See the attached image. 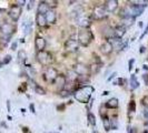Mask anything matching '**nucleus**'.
<instances>
[{"mask_svg": "<svg viewBox=\"0 0 148 133\" xmlns=\"http://www.w3.org/2000/svg\"><path fill=\"white\" fill-rule=\"evenodd\" d=\"M94 92V88L91 86H84L82 88L77 89L75 91V99L82 103H87L91 96V93Z\"/></svg>", "mask_w": 148, "mask_h": 133, "instance_id": "f257e3e1", "label": "nucleus"}, {"mask_svg": "<svg viewBox=\"0 0 148 133\" xmlns=\"http://www.w3.org/2000/svg\"><path fill=\"white\" fill-rule=\"evenodd\" d=\"M94 36H92V32L89 29H82L78 32V43L82 45V47H87L90 44V42L92 41Z\"/></svg>", "mask_w": 148, "mask_h": 133, "instance_id": "f03ea898", "label": "nucleus"}, {"mask_svg": "<svg viewBox=\"0 0 148 133\" xmlns=\"http://www.w3.org/2000/svg\"><path fill=\"white\" fill-rule=\"evenodd\" d=\"M37 60L38 62L42 66H49L52 62V56L51 53H49L48 51H39L37 53Z\"/></svg>", "mask_w": 148, "mask_h": 133, "instance_id": "7ed1b4c3", "label": "nucleus"}, {"mask_svg": "<svg viewBox=\"0 0 148 133\" xmlns=\"http://www.w3.org/2000/svg\"><path fill=\"white\" fill-rule=\"evenodd\" d=\"M58 75H59V74H58V71H57L55 68H52V66H48V68L46 69V71L44 72L45 80L47 82H50V83H53Z\"/></svg>", "mask_w": 148, "mask_h": 133, "instance_id": "20e7f679", "label": "nucleus"}, {"mask_svg": "<svg viewBox=\"0 0 148 133\" xmlns=\"http://www.w3.org/2000/svg\"><path fill=\"white\" fill-rule=\"evenodd\" d=\"M76 22L79 27H82V29H88L91 24V18L88 15H79L76 17Z\"/></svg>", "mask_w": 148, "mask_h": 133, "instance_id": "39448f33", "label": "nucleus"}, {"mask_svg": "<svg viewBox=\"0 0 148 133\" xmlns=\"http://www.w3.org/2000/svg\"><path fill=\"white\" fill-rule=\"evenodd\" d=\"M108 15V12L106 11L104 5H98L94 8V11H92V18L96 19V20H101L106 18Z\"/></svg>", "mask_w": 148, "mask_h": 133, "instance_id": "423d86ee", "label": "nucleus"}, {"mask_svg": "<svg viewBox=\"0 0 148 133\" xmlns=\"http://www.w3.org/2000/svg\"><path fill=\"white\" fill-rule=\"evenodd\" d=\"M16 31V27L12 23H9V22H5L0 26V32L2 35H5L6 37H10L14 32Z\"/></svg>", "mask_w": 148, "mask_h": 133, "instance_id": "0eeeda50", "label": "nucleus"}, {"mask_svg": "<svg viewBox=\"0 0 148 133\" xmlns=\"http://www.w3.org/2000/svg\"><path fill=\"white\" fill-rule=\"evenodd\" d=\"M110 44L112 45V49L114 50H116V51H120L121 49H124V50H126L127 48V43L124 44V41H123V39H118V38L114 37L109 39L108 40Z\"/></svg>", "mask_w": 148, "mask_h": 133, "instance_id": "6e6552de", "label": "nucleus"}, {"mask_svg": "<svg viewBox=\"0 0 148 133\" xmlns=\"http://www.w3.org/2000/svg\"><path fill=\"white\" fill-rule=\"evenodd\" d=\"M8 15L9 17L14 20V21H18L20 16H21V7H19L18 5H14L11 6L9 11H8Z\"/></svg>", "mask_w": 148, "mask_h": 133, "instance_id": "1a4fd4ad", "label": "nucleus"}, {"mask_svg": "<svg viewBox=\"0 0 148 133\" xmlns=\"http://www.w3.org/2000/svg\"><path fill=\"white\" fill-rule=\"evenodd\" d=\"M74 71L79 77H87L89 74V72H90L89 66H87L86 64H82V63H77L74 66Z\"/></svg>", "mask_w": 148, "mask_h": 133, "instance_id": "9d476101", "label": "nucleus"}, {"mask_svg": "<svg viewBox=\"0 0 148 133\" xmlns=\"http://www.w3.org/2000/svg\"><path fill=\"white\" fill-rule=\"evenodd\" d=\"M79 48V43L76 39H69L65 42V49L68 52H76Z\"/></svg>", "mask_w": 148, "mask_h": 133, "instance_id": "9b49d317", "label": "nucleus"}, {"mask_svg": "<svg viewBox=\"0 0 148 133\" xmlns=\"http://www.w3.org/2000/svg\"><path fill=\"white\" fill-rule=\"evenodd\" d=\"M104 7L107 12H114L118 8V1L117 0H107V1H105Z\"/></svg>", "mask_w": 148, "mask_h": 133, "instance_id": "f8f14e48", "label": "nucleus"}, {"mask_svg": "<svg viewBox=\"0 0 148 133\" xmlns=\"http://www.w3.org/2000/svg\"><path fill=\"white\" fill-rule=\"evenodd\" d=\"M53 84L57 87V89H59L60 91H61V90H64L65 87H66V84H67L66 77H65V75H62V74H59V75L57 77V79L55 80Z\"/></svg>", "mask_w": 148, "mask_h": 133, "instance_id": "ddd939ff", "label": "nucleus"}, {"mask_svg": "<svg viewBox=\"0 0 148 133\" xmlns=\"http://www.w3.org/2000/svg\"><path fill=\"white\" fill-rule=\"evenodd\" d=\"M46 40H45L42 37H36L35 39V47H36V49H37V51H44L45 48H46Z\"/></svg>", "mask_w": 148, "mask_h": 133, "instance_id": "4468645a", "label": "nucleus"}, {"mask_svg": "<svg viewBox=\"0 0 148 133\" xmlns=\"http://www.w3.org/2000/svg\"><path fill=\"white\" fill-rule=\"evenodd\" d=\"M45 18H46V21L47 23H50V24H53L56 20H57V15H56V12H55V10H48L47 12H46V15H45Z\"/></svg>", "mask_w": 148, "mask_h": 133, "instance_id": "2eb2a0df", "label": "nucleus"}, {"mask_svg": "<svg viewBox=\"0 0 148 133\" xmlns=\"http://www.w3.org/2000/svg\"><path fill=\"white\" fill-rule=\"evenodd\" d=\"M112 45L110 44V42L109 41H105L104 43L100 45V51L103 52L104 54H106V56H108V54H110L111 52H112Z\"/></svg>", "mask_w": 148, "mask_h": 133, "instance_id": "dca6fc26", "label": "nucleus"}, {"mask_svg": "<svg viewBox=\"0 0 148 133\" xmlns=\"http://www.w3.org/2000/svg\"><path fill=\"white\" fill-rule=\"evenodd\" d=\"M48 10H50V8L47 5V2L46 1H40L39 5H38V9H37L38 15H46V12Z\"/></svg>", "mask_w": 148, "mask_h": 133, "instance_id": "f3484780", "label": "nucleus"}, {"mask_svg": "<svg viewBox=\"0 0 148 133\" xmlns=\"http://www.w3.org/2000/svg\"><path fill=\"white\" fill-rule=\"evenodd\" d=\"M114 33H115V37L116 38L121 39V38L126 35V28L119 24V26H117V27L114 29Z\"/></svg>", "mask_w": 148, "mask_h": 133, "instance_id": "a211bd4d", "label": "nucleus"}, {"mask_svg": "<svg viewBox=\"0 0 148 133\" xmlns=\"http://www.w3.org/2000/svg\"><path fill=\"white\" fill-rule=\"evenodd\" d=\"M134 22H135V18H133V17H124L120 20V26H123V27L126 28V27L133 26Z\"/></svg>", "mask_w": 148, "mask_h": 133, "instance_id": "6ab92c4d", "label": "nucleus"}, {"mask_svg": "<svg viewBox=\"0 0 148 133\" xmlns=\"http://www.w3.org/2000/svg\"><path fill=\"white\" fill-rule=\"evenodd\" d=\"M118 105H119V102L117 98H111V99H109L105 103V107L108 108V109H116V108H118Z\"/></svg>", "mask_w": 148, "mask_h": 133, "instance_id": "aec40b11", "label": "nucleus"}, {"mask_svg": "<svg viewBox=\"0 0 148 133\" xmlns=\"http://www.w3.org/2000/svg\"><path fill=\"white\" fill-rule=\"evenodd\" d=\"M65 77H66V80H68V81H70V82L77 81L78 78H79V75L76 73L74 70H68L67 75H65Z\"/></svg>", "mask_w": 148, "mask_h": 133, "instance_id": "412c9836", "label": "nucleus"}, {"mask_svg": "<svg viewBox=\"0 0 148 133\" xmlns=\"http://www.w3.org/2000/svg\"><path fill=\"white\" fill-rule=\"evenodd\" d=\"M129 5H133V6H137V7H144L146 8L148 6V1L147 0H132L128 2Z\"/></svg>", "mask_w": 148, "mask_h": 133, "instance_id": "4be33fe9", "label": "nucleus"}, {"mask_svg": "<svg viewBox=\"0 0 148 133\" xmlns=\"http://www.w3.org/2000/svg\"><path fill=\"white\" fill-rule=\"evenodd\" d=\"M36 22L39 27H46L47 26V21H46V18L45 15H36Z\"/></svg>", "mask_w": 148, "mask_h": 133, "instance_id": "5701e85b", "label": "nucleus"}, {"mask_svg": "<svg viewBox=\"0 0 148 133\" xmlns=\"http://www.w3.org/2000/svg\"><path fill=\"white\" fill-rule=\"evenodd\" d=\"M129 86H130V89H132V90H135V89H137L139 87V82H138V80H137V78H136L135 74H132V77H130Z\"/></svg>", "mask_w": 148, "mask_h": 133, "instance_id": "b1692460", "label": "nucleus"}, {"mask_svg": "<svg viewBox=\"0 0 148 133\" xmlns=\"http://www.w3.org/2000/svg\"><path fill=\"white\" fill-rule=\"evenodd\" d=\"M103 124H104V128L106 131H109L111 129V121L109 120V118L107 115L103 117Z\"/></svg>", "mask_w": 148, "mask_h": 133, "instance_id": "393cba45", "label": "nucleus"}, {"mask_svg": "<svg viewBox=\"0 0 148 133\" xmlns=\"http://www.w3.org/2000/svg\"><path fill=\"white\" fill-rule=\"evenodd\" d=\"M104 36L108 40L111 39V38L115 37V33H114V29L112 28H105V31H104Z\"/></svg>", "mask_w": 148, "mask_h": 133, "instance_id": "a878e982", "label": "nucleus"}, {"mask_svg": "<svg viewBox=\"0 0 148 133\" xmlns=\"http://www.w3.org/2000/svg\"><path fill=\"white\" fill-rule=\"evenodd\" d=\"M88 122L90 126H96V118H95V115H94L92 113H90V112L88 113Z\"/></svg>", "mask_w": 148, "mask_h": 133, "instance_id": "bb28decb", "label": "nucleus"}, {"mask_svg": "<svg viewBox=\"0 0 148 133\" xmlns=\"http://www.w3.org/2000/svg\"><path fill=\"white\" fill-rule=\"evenodd\" d=\"M35 92H36V93H38V94H40V96H45V94H46L45 89L41 88L39 84H36V86H35Z\"/></svg>", "mask_w": 148, "mask_h": 133, "instance_id": "cd10ccee", "label": "nucleus"}, {"mask_svg": "<svg viewBox=\"0 0 148 133\" xmlns=\"http://www.w3.org/2000/svg\"><path fill=\"white\" fill-rule=\"evenodd\" d=\"M31 29H32V23L29 21L27 24H25V35H29Z\"/></svg>", "mask_w": 148, "mask_h": 133, "instance_id": "c85d7f7f", "label": "nucleus"}, {"mask_svg": "<svg viewBox=\"0 0 148 133\" xmlns=\"http://www.w3.org/2000/svg\"><path fill=\"white\" fill-rule=\"evenodd\" d=\"M18 59H19V62L25 61V59H26V52L23 51V50L19 51V53H18Z\"/></svg>", "mask_w": 148, "mask_h": 133, "instance_id": "c756f323", "label": "nucleus"}, {"mask_svg": "<svg viewBox=\"0 0 148 133\" xmlns=\"http://www.w3.org/2000/svg\"><path fill=\"white\" fill-rule=\"evenodd\" d=\"M71 94V91L70 90H61L60 91V96H62V98H67V96H69Z\"/></svg>", "mask_w": 148, "mask_h": 133, "instance_id": "7c9ffc66", "label": "nucleus"}, {"mask_svg": "<svg viewBox=\"0 0 148 133\" xmlns=\"http://www.w3.org/2000/svg\"><path fill=\"white\" fill-rule=\"evenodd\" d=\"M46 2H47V5L49 6L50 9L51 8H56L58 6V1H52V0H50V1H46Z\"/></svg>", "mask_w": 148, "mask_h": 133, "instance_id": "2f4dec72", "label": "nucleus"}, {"mask_svg": "<svg viewBox=\"0 0 148 133\" xmlns=\"http://www.w3.org/2000/svg\"><path fill=\"white\" fill-rule=\"evenodd\" d=\"M141 103H143V105L145 107V109H146V108H148V96H144V98H143Z\"/></svg>", "mask_w": 148, "mask_h": 133, "instance_id": "473e14b6", "label": "nucleus"}, {"mask_svg": "<svg viewBox=\"0 0 148 133\" xmlns=\"http://www.w3.org/2000/svg\"><path fill=\"white\" fill-rule=\"evenodd\" d=\"M136 105H135V101H130V104H129V111H132V113H134L135 112V108Z\"/></svg>", "mask_w": 148, "mask_h": 133, "instance_id": "72a5a7b5", "label": "nucleus"}, {"mask_svg": "<svg viewBox=\"0 0 148 133\" xmlns=\"http://www.w3.org/2000/svg\"><path fill=\"white\" fill-rule=\"evenodd\" d=\"M134 63H135V59H132L129 61V63H128V70L129 71H132L134 68Z\"/></svg>", "mask_w": 148, "mask_h": 133, "instance_id": "f704fd0d", "label": "nucleus"}, {"mask_svg": "<svg viewBox=\"0 0 148 133\" xmlns=\"http://www.w3.org/2000/svg\"><path fill=\"white\" fill-rule=\"evenodd\" d=\"M16 3H17V5H18L19 7H21V6H23V5L26 3V1H25V0H20V1H17Z\"/></svg>", "mask_w": 148, "mask_h": 133, "instance_id": "c9c22d12", "label": "nucleus"}, {"mask_svg": "<svg viewBox=\"0 0 148 133\" xmlns=\"http://www.w3.org/2000/svg\"><path fill=\"white\" fill-rule=\"evenodd\" d=\"M116 75H117V72H114V73L111 74L110 77H109V78H108V79H107V81H110L111 79H114V78H115V77H116Z\"/></svg>", "mask_w": 148, "mask_h": 133, "instance_id": "e433bc0d", "label": "nucleus"}, {"mask_svg": "<svg viewBox=\"0 0 148 133\" xmlns=\"http://www.w3.org/2000/svg\"><path fill=\"white\" fill-rule=\"evenodd\" d=\"M10 60H11V57H10V56H7V57L5 58V60H3V63H8Z\"/></svg>", "mask_w": 148, "mask_h": 133, "instance_id": "4c0bfd02", "label": "nucleus"}, {"mask_svg": "<svg viewBox=\"0 0 148 133\" xmlns=\"http://www.w3.org/2000/svg\"><path fill=\"white\" fill-rule=\"evenodd\" d=\"M147 32H148V24H147V27H146V30H145V31H144V33H143V35H141L140 39H143V38H144V36H145V35H146V33H147Z\"/></svg>", "mask_w": 148, "mask_h": 133, "instance_id": "58836bf2", "label": "nucleus"}, {"mask_svg": "<svg viewBox=\"0 0 148 133\" xmlns=\"http://www.w3.org/2000/svg\"><path fill=\"white\" fill-rule=\"evenodd\" d=\"M30 110H31V112H34V113L36 112V111H35V105H34V104H30Z\"/></svg>", "mask_w": 148, "mask_h": 133, "instance_id": "ea45409f", "label": "nucleus"}, {"mask_svg": "<svg viewBox=\"0 0 148 133\" xmlns=\"http://www.w3.org/2000/svg\"><path fill=\"white\" fill-rule=\"evenodd\" d=\"M144 114H145V117L148 119V108H146V109H145V112H144Z\"/></svg>", "mask_w": 148, "mask_h": 133, "instance_id": "a19ab883", "label": "nucleus"}, {"mask_svg": "<svg viewBox=\"0 0 148 133\" xmlns=\"http://www.w3.org/2000/svg\"><path fill=\"white\" fill-rule=\"evenodd\" d=\"M31 5H34V1H30L29 2V6H28V9H29V10L31 9Z\"/></svg>", "mask_w": 148, "mask_h": 133, "instance_id": "79ce46f5", "label": "nucleus"}, {"mask_svg": "<svg viewBox=\"0 0 148 133\" xmlns=\"http://www.w3.org/2000/svg\"><path fill=\"white\" fill-rule=\"evenodd\" d=\"M16 48H17V42H15V43L12 44V50H15Z\"/></svg>", "mask_w": 148, "mask_h": 133, "instance_id": "37998d69", "label": "nucleus"}, {"mask_svg": "<svg viewBox=\"0 0 148 133\" xmlns=\"http://www.w3.org/2000/svg\"><path fill=\"white\" fill-rule=\"evenodd\" d=\"M145 81H146V84H147V87H148V78L145 75Z\"/></svg>", "mask_w": 148, "mask_h": 133, "instance_id": "c03bdc74", "label": "nucleus"}, {"mask_svg": "<svg viewBox=\"0 0 148 133\" xmlns=\"http://www.w3.org/2000/svg\"><path fill=\"white\" fill-rule=\"evenodd\" d=\"M145 51V47H141L140 48V52H144Z\"/></svg>", "mask_w": 148, "mask_h": 133, "instance_id": "a18cd8bd", "label": "nucleus"}, {"mask_svg": "<svg viewBox=\"0 0 148 133\" xmlns=\"http://www.w3.org/2000/svg\"><path fill=\"white\" fill-rule=\"evenodd\" d=\"M108 93H109V92H108V91H105L104 93H103V96H107V94H108Z\"/></svg>", "mask_w": 148, "mask_h": 133, "instance_id": "49530a36", "label": "nucleus"}, {"mask_svg": "<svg viewBox=\"0 0 148 133\" xmlns=\"http://www.w3.org/2000/svg\"><path fill=\"white\" fill-rule=\"evenodd\" d=\"M138 26H139V27H143V22H139V23H138Z\"/></svg>", "mask_w": 148, "mask_h": 133, "instance_id": "de8ad7c7", "label": "nucleus"}, {"mask_svg": "<svg viewBox=\"0 0 148 133\" xmlns=\"http://www.w3.org/2000/svg\"><path fill=\"white\" fill-rule=\"evenodd\" d=\"M145 133H148V131H145Z\"/></svg>", "mask_w": 148, "mask_h": 133, "instance_id": "09e8293b", "label": "nucleus"}]
</instances>
